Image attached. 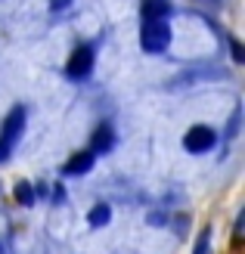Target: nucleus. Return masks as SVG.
I'll return each instance as SVG.
<instances>
[{
  "label": "nucleus",
  "instance_id": "f257e3e1",
  "mask_svg": "<svg viewBox=\"0 0 245 254\" xmlns=\"http://www.w3.org/2000/svg\"><path fill=\"white\" fill-rule=\"evenodd\" d=\"M140 44H143L146 53H162V50L171 44V28L164 25V19L143 22V31H140Z\"/></svg>",
  "mask_w": 245,
  "mask_h": 254
},
{
  "label": "nucleus",
  "instance_id": "f03ea898",
  "mask_svg": "<svg viewBox=\"0 0 245 254\" xmlns=\"http://www.w3.org/2000/svg\"><path fill=\"white\" fill-rule=\"evenodd\" d=\"M214 143H217V133L211 130V127H205V124L189 127V133L183 136V146H186L189 152H208Z\"/></svg>",
  "mask_w": 245,
  "mask_h": 254
},
{
  "label": "nucleus",
  "instance_id": "7ed1b4c3",
  "mask_svg": "<svg viewBox=\"0 0 245 254\" xmlns=\"http://www.w3.org/2000/svg\"><path fill=\"white\" fill-rule=\"evenodd\" d=\"M90 68H93V50H90V47L75 50V53H72V59H69V65H66L69 78H87V74H90Z\"/></svg>",
  "mask_w": 245,
  "mask_h": 254
},
{
  "label": "nucleus",
  "instance_id": "20e7f679",
  "mask_svg": "<svg viewBox=\"0 0 245 254\" xmlns=\"http://www.w3.org/2000/svg\"><path fill=\"white\" fill-rule=\"evenodd\" d=\"M90 168H93V152H75V155L66 161V174H69V177L87 174Z\"/></svg>",
  "mask_w": 245,
  "mask_h": 254
},
{
  "label": "nucleus",
  "instance_id": "39448f33",
  "mask_svg": "<svg viewBox=\"0 0 245 254\" xmlns=\"http://www.w3.org/2000/svg\"><path fill=\"white\" fill-rule=\"evenodd\" d=\"M167 9H171V3H167V0H143V6H140V12H143V22L164 19Z\"/></svg>",
  "mask_w": 245,
  "mask_h": 254
},
{
  "label": "nucleus",
  "instance_id": "423d86ee",
  "mask_svg": "<svg viewBox=\"0 0 245 254\" xmlns=\"http://www.w3.org/2000/svg\"><path fill=\"white\" fill-rule=\"evenodd\" d=\"M22 124H25V109L19 106V109H12L6 115V121H3V143H9V139L22 130Z\"/></svg>",
  "mask_w": 245,
  "mask_h": 254
},
{
  "label": "nucleus",
  "instance_id": "0eeeda50",
  "mask_svg": "<svg viewBox=\"0 0 245 254\" xmlns=\"http://www.w3.org/2000/svg\"><path fill=\"white\" fill-rule=\"evenodd\" d=\"M109 146H112V127L102 124V127H96V133H93V152H106Z\"/></svg>",
  "mask_w": 245,
  "mask_h": 254
},
{
  "label": "nucleus",
  "instance_id": "6e6552de",
  "mask_svg": "<svg viewBox=\"0 0 245 254\" xmlns=\"http://www.w3.org/2000/svg\"><path fill=\"white\" fill-rule=\"evenodd\" d=\"M109 217H112L109 205H93V208H90V214H87V220L93 223V226H106V223H109Z\"/></svg>",
  "mask_w": 245,
  "mask_h": 254
},
{
  "label": "nucleus",
  "instance_id": "1a4fd4ad",
  "mask_svg": "<svg viewBox=\"0 0 245 254\" xmlns=\"http://www.w3.org/2000/svg\"><path fill=\"white\" fill-rule=\"evenodd\" d=\"M16 201H22V205H34V189L28 183H19L16 186Z\"/></svg>",
  "mask_w": 245,
  "mask_h": 254
},
{
  "label": "nucleus",
  "instance_id": "9d476101",
  "mask_svg": "<svg viewBox=\"0 0 245 254\" xmlns=\"http://www.w3.org/2000/svg\"><path fill=\"white\" fill-rule=\"evenodd\" d=\"M208 239H211V233H208V230H202V236H199V248H196V254H208Z\"/></svg>",
  "mask_w": 245,
  "mask_h": 254
},
{
  "label": "nucleus",
  "instance_id": "9b49d317",
  "mask_svg": "<svg viewBox=\"0 0 245 254\" xmlns=\"http://www.w3.org/2000/svg\"><path fill=\"white\" fill-rule=\"evenodd\" d=\"M72 3V0H50V6H53V9H66Z\"/></svg>",
  "mask_w": 245,
  "mask_h": 254
},
{
  "label": "nucleus",
  "instance_id": "f8f14e48",
  "mask_svg": "<svg viewBox=\"0 0 245 254\" xmlns=\"http://www.w3.org/2000/svg\"><path fill=\"white\" fill-rule=\"evenodd\" d=\"M242 56H245V53H242V47L233 41V59H236V62H242Z\"/></svg>",
  "mask_w": 245,
  "mask_h": 254
},
{
  "label": "nucleus",
  "instance_id": "ddd939ff",
  "mask_svg": "<svg viewBox=\"0 0 245 254\" xmlns=\"http://www.w3.org/2000/svg\"><path fill=\"white\" fill-rule=\"evenodd\" d=\"M6 158V143H0V161Z\"/></svg>",
  "mask_w": 245,
  "mask_h": 254
}]
</instances>
